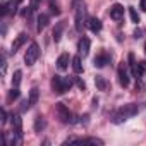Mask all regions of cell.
I'll return each instance as SVG.
<instances>
[{"label": "cell", "instance_id": "cell-20", "mask_svg": "<svg viewBox=\"0 0 146 146\" xmlns=\"http://www.w3.org/2000/svg\"><path fill=\"white\" fill-rule=\"evenodd\" d=\"M95 84H96V88H98L100 91H105V90H107V81H105V78H102V76H96V78H95Z\"/></svg>", "mask_w": 146, "mask_h": 146}, {"label": "cell", "instance_id": "cell-27", "mask_svg": "<svg viewBox=\"0 0 146 146\" xmlns=\"http://www.w3.org/2000/svg\"><path fill=\"white\" fill-rule=\"evenodd\" d=\"M38 5H40V0H31V7H29V9H31V11H36Z\"/></svg>", "mask_w": 146, "mask_h": 146}, {"label": "cell", "instance_id": "cell-9", "mask_svg": "<svg viewBox=\"0 0 146 146\" xmlns=\"http://www.w3.org/2000/svg\"><path fill=\"white\" fill-rule=\"evenodd\" d=\"M110 17L115 19V21H120V19L124 17V7H122L120 4H113V5L110 7Z\"/></svg>", "mask_w": 146, "mask_h": 146}, {"label": "cell", "instance_id": "cell-5", "mask_svg": "<svg viewBox=\"0 0 146 146\" xmlns=\"http://www.w3.org/2000/svg\"><path fill=\"white\" fill-rule=\"evenodd\" d=\"M52 88L57 95H64L65 93V83H64V78L60 76H53L52 78Z\"/></svg>", "mask_w": 146, "mask_h": 146}, {"label": "cell", "instance_id": "cell-1", "mask_svg": "<svg viewBox=\"0 0 146 146\" xmlns=\"http://www.w3.org/2000/svg\"><path fill=\"white\" fill-rule=\"evenodd\" d=\"M137 112H139V107H137V105H134V103L124 105L122 108H119V110L115 112V115L112 117V122H113V124H122V122H125L127 119L137 115Z\"/></svg>", "mask_w": 146, "mask_h": 146}, {"label": "cell", "instance_id": "cell-24", "mask_svg": "<svg viewBox=\"0 0 146 146\" xmlns=\"http://www.w3.org/2000/svg\"><path fill=\"white\" fill-rule=\"evenodd\" d=\"M19 95H21V93H19V88H14V86H12V91L9 93V100H11V102H12V100H17Z\"/></svg>", "mask_w": 146, "mask_h": 146}, {"label": "cell", "instance_id": "cell-13", "mask_svg": "<svg viewBox=\"0 0 146 146\" xmlns=\"http://www.w3.org/2000/svg\"><path fill=\"white\" fill-rule=\"evenodd\" d=\"M108 62H110V57H108L107 53H98V55L95 57V60H93L95 67H105Z\"/></svg>", "mask_w": 146, "mask_h": 146}, {"label": "cell", "instance_id": "cell-21", "mask_svg": "<svg viewBox=\"0 0 146 146\" xmlns=\"http://www.w3.org/2000/svg\"><path fill=\"white\" fill-rule=\"evenodd\" d=\"M21 2H23V0H11V2H7V5H9V12H11V14H16V12H17V7H19Z\"/></svg>", "mask_w": 146, "mask_h": 146}, {"label": "cell", "instance_id": "cell-22", "mask_svg": "<svg viewBox=\"0 0 146 146\" xmlns=\"http://www.w3.org/2000/svg\"><path fill=\"white\" fill-rule=\"evenodd\" d=\"M21 78H23V72H21V70H16V72H14V76H12V86H14V88H19V84H21Z\"/></svg>", "mask_w": 146, "mask_h": 146}, {"label": "cell", "instance_id": "cell-25", "mask_svg": "<svg viewBox=\"0 0 146 146\" xmlns=\"http://www.w3.org/2000/svg\"><path fill=\"white\" fill-rule=\"evenodd\" d=\"M137 69H139V72H141V76H144V74H146V60L137 62Z\"/></svg>", "mask_w": 146, "mask_h": 146}, {"label": "cell", "instance_id": "cell-32", "mask_svg": "<svg viewBox=\"0 0 146 146\" xmlns=\"http://www.w3.org/2000/svg\"><path fill=\"white\" fill-rule=\"evenodd\" d=\"M141 11H146V0H141Z\"/></svg>", "mask_w": 146, "mask_h": 146}, {"label": "cell", "instance_id": "cell-29", "mask_svg": "<svg viewBox=\"0 0 146 146\" xmlns=\"http://www.w3.org/2000/svg\"><path fill=\"white\" fill-rule=\"evenodd\" d=\"M50 9H52V14H55V16H58V14H60V11H58V9H57V7L53 5V4L50 5Z\"/></svg>", "mask_w": 146, "mask_h": 146}, {"label": "cell", "instance_id": "cell-33", "mask_svg": "<svg viewBox=\"0 0 146 146\" xmlns=\"http://www.w3.org/2000/svg\"><path fill=\"white\" fill-rule=\"evenodd\" d=\"M144 52H146V45H144Z\"/></svg>", "mask_w": 146, "mask_h": 146}, {"label": "cell", "instance_id": "cell-30", "mask_svg": "<svg viewBox=\"0 0 146 146\" xmlns=\"http://www.w3.org/2000/svg\"><path fill=\"white\" fill-rule=\"evenodd\" d=\"M141 36H143V29H139V28H137V29L134 31V38H141Z\"/></svg>", "mask_w": 146, "mask_h": 146}, {"label": "cell", "instance_id": "cell-2", "mask_svg": "<svg viewBox=\"0 0 146 146\" xmlns=\"http://www.w3.org/2000/svg\"><path fill=\"white\" fill-rule=\"evenodd\" d=\"M38 57H40V46H38L36 43H31L29 48L26 50V55H24L26 65H33V64L38 60Z\"/></svg>", "mask_w": 146, "mask_h": 146}, {"label": "cell", "instance_id": "cell-23", "mask_svg": "<svg viewBox=\"0 0 146 146\" xmlns=\"http://www.w3.org/2000/svg\"><path fill=\"white\" fill-rule=\"evenodd\" d=\"M129 16H131V19H132V23H139V14L136 12V9L134 7H129Z\"/></svg>", "mask_w": 146, "mask_h": 146}, {"label": "cell", "instance_id": "cell-19", "mask_svg": "<svg viewBox=\"0 0 146 146\" xmlns=\"http://www.w3.org/2000/svg\"><path fill=\"white\" fill-rule=\"evenodd\" d=\"M45 125H46L45 119H43L41 115H38V117H36V120H35V131H36V132H41V131L45 129Z\"/></svg>", "mask_w": 146, "mask_h": 146}, {"label": "cell", "instance_id": "cell-16", "mask_svg": "<svg viewBox=\"0 0 146 146\" xmlns=\"http://www.w3.org/2000/svg\"><path fill=\"white\" fill-rule=\"evenodd\" d=\"M48 21H50V17H48L46 14H40V16H38V26H36V29H38V31H43V29L48 26Z\"/></svg>", "mask_w": 146, "mask_h": 146}, {"label": "cell", "instance_id": "cell-28", "mask_svg": "<svg viewBox=\"0 0 146 146\" xmlns=\"http://www.w3.org/2000/svg\"><path fill=\"white\" fill-rule=\"evenodd\" d=\"M0 113H2V124H5V122H7V117H9V115H7V112H5V108L0 110Z\"/></svg>", "mask_w": 146, "mask_h": 146}, {"label": "cell", "instance_id": "cell-7", "mask_svg": "<svg viewBox=\"0 0 146 146\" xmlns=\"http://www.w3.org/2000/svg\"><path fill=\"white\" fill-rule=\"evenodd\" d=\"M38 96H40V90H38V88H33V90L29 91V98H28V102L24 103V110L35 107V105L38 103Z\"/></svg>", "mask_w": 146, "mask_h": 146}, {"label": "cell", "instance_id": "cell-11", "mask_svg": "<svg viewBox=\"0 0 146 146\" xmlns=\"http://www.w3.org/2000/svg\"><path fill=\"white\" fill-rule=\"evenodd\" d=\"M129 67H131V72H132V76H134L136 79H141V78H143L141 72H139V69H137V62H136V58H134V53H129Z\"/></svg>", "mask_w": 146, "mask_h": 146}, {"label": "cell", "instance_id": "cell-10", "mask_svg": "<svg viewBox=\"0 0 146 146\" xmlns=\"http://www.w3.org/2000/svg\"><path fill=\"white\" fill-rule=\"evenodd\" d=\"M26 40H28V35H26V33H21V35H19V36L14 40V41H12L11 52H12V53H16V52H17V50H19V48H21V46L26 43Z\"/></svg>", "mask_w": 146, "mask_h": 146}, {"label": "cell", "instance_id": "cell-14", "mask_svg": "<svg viewBox=\"0 0 146 146\" xmlns=\"http://www.w3.org/2000/svg\"><path fill=\"white\" fill-rule=\"evenodd\" d=\"M88 28L93 31V33H100L102 31V21L98 17H90L88 19Z\"/></svg>", "mask_w": 146, "mask_h": 146}, {"label": "cell", "instance_id": "cell-26", "mask_svg": "<svg viewBox=\"0 0 146 146\" xmlns=\"http://www.w3.org/2000/svg\"><path fill=\"white\" fill-rule=\"evenodd\" d=\"M5 14H9V5H7V2H2V5H0V16H5Z\"/></svg>", "mask_w": 146, "mask_h": 146}, {"label": "cell", "instance_id": "cell-3", "mask_svg": "<svg viewBox=\"0 0 146 146\" xmlns=\"http://www.w3.org/2000/svg\"><path fill=\"white\" fill-rule=\"evenodd\" d=\"M55 110H57V113H58V119H60L64 124L74 122V119H72V113L69 112V108H67L64 103H55Z\"/></svg>", "mask_w": 146, "mask_h": 146}, {"label": "cell", "instance_id": "cell-15", "mask_svg": "<svg viewBox=\"0 0 146 146\" xmlns=\"http://www.w3.org/2000/svg\"><path fill=\"white\" fill-rule=\"evenodd\" d=\"M57 67L60 70H65L69 67V53H62L58 58H57Z\"/></svg>", "mask_w": 146, "mask_h": 146}, {"label": "cell", "instance_id": "cell-31", "mask_svg": "<svg viewBox=\"0 0 146 146\" xmlns=\"http://www.w3.org/2000/svg\"><path fill=\"white\" fill-rule=\"evenodd\" d=\"M76 83H78V88H79V90H84V88H86V84H84V81H81V79H78Z\"/></svg>", "mask_w": 146, "mask_h": 146}, {"label": "cell", "instance_id": "cell-4", "mask_svg": "<svg viewBox=\"0 0 146 146\" xmlns=\"http://www.w3.org/2000/svg\"><path fill=\"white\" fill-rule=\"evenodd\" d=\"M119 83H120V86L122 88H127L129 86V83H131V78H129V72H127V65L122 62L120 65H119Z\"/></svg>", "mask_w": 146, "mask_h": 146}, {"label": "cell", "instance_id": "cell-6", "mask_svg": "<svg viewBox=\"0 0 146 146\" xmlns=\"http://www.w3.org/2000/svg\"><path fill=\"white\" fill-rule=\"evenodd\" d=\"M90 46H91V41H90V38L83 36V38L79 40V43H78V50H79V55L86 57V55L90 53Z\"/></svg>", "mask_w": 146, "mask_h": 146}, {"label": "cell", "instance_id": "cell-17", "mask_svg": "<svg viewBox=\"0 0 146 146\" xmlns=\"http://www.w3.org/2000/svg\"><path fill=\"white\" fill-rule=\"evenodd\" d=\"M72 69H74L76 74H81V72H83V64H81V57L79 55L72 57Z\"/></svg>", "mask_w": 146, "mask_h": 146}, {"label": "cell", "instance_id": "cell-12", "mask_svg": "<svg viewBox=\"0 0 146 146\" xmlns=\"http://www.w3.org/2000/svg\"><path fill=\"white\" fill-rule=\"evenodd\" d=\"M83 19H84V7L78 5L76 9V29L78 31H83Z\"/></svg>", "mask_w": 146, "mask_h": 146}, {"label": "cell", "instance_id": "cell-18", "mask_svg": "<svg viewBox=\"0 0 146 146\" xmlns=\"http://www.w3.org/2000/svg\"><path fill=\"white\" fill-rule=\"evenodd\" d=\"M64 26H65L64 23H58L57 28L53 29V41H55V43L60 41V38H62V31H64Z\"/></svg>", "mask_w": 146, "mask_h": 146}, {"label": "cell", "instance_id": "cell-8", "mask_svg": "<svg viewBox=\"0 0 146 146\" xmlns=\"http://www.w3.org/2000/svg\"><path fill=\"white\" fill-rule=\"evenodd\" d=\"M12 132L21 139L23 137V120L19 115H12Z\"/></svg>", "mask_w": 146, "mask_h": 146}]
</instances>
